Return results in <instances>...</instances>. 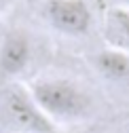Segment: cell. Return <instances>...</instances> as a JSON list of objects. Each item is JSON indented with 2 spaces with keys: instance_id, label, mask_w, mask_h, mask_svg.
<instances>
[{
  "instance_id": "obj_1",
  "label": "cell",
  "mask_w": 129,
  "mask_h": 133,
  "mask_svg": "<svg viewBox=\"0 0 129 133\" xmlns=\"http://www.w3.org/2000/svg\"><path fill=\"white\" fill-rule=\"evenodd\" d=\"M28 91L53 125L80 123L93 112V99L87 89L70 78H38Z\"/></svg>"
},
{
  "instance_id": "obj_2",
  "label": "cell",
  "mask_w": 129,
  "mask_h": 133,
  "mask_svg": "<svg viewBox=\"0 0 129 133\" xmlns=\"http://www.w3.org/2000/svg\"><path fill=\"white\" fill-rule=\"evenodd\" d=\"M0 112L13 133H55V125L44 116L30 91L17 82L7 85L0 99Z\"/></svg>"
},
{
  "instance_id": "obj_3",
  "label": "cell",
  "mask_w": 129,
  "mask_h": 133,
  "mask_svg": "<svg viewBox=\"0 0 129 133\" xmlns=\"http://www.w3.org/2000/svg\"><path fill=\"white\" fill-rule=\"evenodd\" d=\"M32 61V42L28 34L11 30L0 42V87L13 85Z\"/></svg>"
},
{
  "instance_id": "obj_4",
  "label": "cell",
  "mask_w": 129,
  "mask_h": 133,
  "mask_svg": "<svg viewBox=\"0 0 129 133\" xmlns=\"http://www.w3.org/2000/svg\"><path fill=\"white\" fill-rule=\"evenodd\" d=\"M44 17L57 32L80 36L91 28V9L85 0H47Z\"/></svg>"
},
{
  "instance_id": "obj_5",
  "label": "cell",
  "mask_w": 129,
  "mask_h": 133,
  "mask_svg": "<svg viewBox=\"0 0 129 133\" xmlns=\"http://www.w3.org/2000/svg\"><path fill=\"white\" fill-rule=\"evenodd\" d=\"M104 38L108 46L129 53V6H110L104 13Z\"/></svg>"
},
{
  "instance_id": "obj_6",
  "label": "cell",
  "mask_w": 129,
  "mask_h": 133,
  "mask_svg": "<svg viewBox=\"0 0 129 133\" xmlns=\"http://www.w3.org/2000/svg\"><path fill=\"white\" fill-rule=\"evenodd\" d=\"M93 68L98 70L108 80H127L129 78V53L119 51V49H102L93 55Z\"/></svg>"
},
{
  "instance_id": "obj_7",
  "label": "cell",
  "mask_w": 129,
  "mask_h": 133,
  "mask_svg": "<svg viewBox=\"0 0 129 133\" xmlns=\"http://www.w3.org/2000/svg\"><path fill=\"white\" fill-rule=\"evenodd\" d=\"M9 2H11V0H0V11H2V9H4Z\"/></svg>"
},
{
  "instance_id": "obj_8",
  "label": "cell",
  "mask_w": 129,
  "mask_h": 133,
  "mask_svg": "<svg viewBox=\"0 0 129 133\" xmlns=\"http://www.w3.org/2000/svg\"><path fill=\"white\" fill-rule=\"evenodd\" d=\"M123 133H129V129H127V131H123Z\"/></svg>"
},
{
  "instance_id": "obj_9",
  "label": "cell",
  "mask_w": 129,
  "mask_h": 133,
  "mask_svg": "<svg viewBox=\"0 0 129 133\" xmlns=\"http://www.w3.org/2000/svg\"><path fill=\"white\" fill-rule=\"evenodd\" d=\"M7 133H13V131H7Z\"/></svg>"
}]
</instances>
